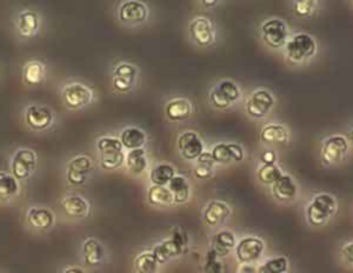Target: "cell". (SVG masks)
<instances>
[{"label":"cell","instance_id":"6da1fadb","mask_svg":"<svg viewBox=\"0 0 353 273\" xmlns=\"http://www.w3.org/2000/svg\"><path fill=\"white\" fill-rule=\"evenodd\" d=\"M188 244H189L188 233L182 228L175 226L171 230V237L157 243L152 248V252L157 259L159 265H164L170 259L179 256L182 252H185L188 248Z\"/></svg>","mask_w":353,"mask_h":273},{"label":"cell","instance_id":"7a4b0ae2","mask_svg":"<svg viewBox=\"0 0 353 273\" xmlns=\"http://www.w3.org/2000/svg\"><path fill=\"white\" fill-rule=\"evenodd\" d=\"M317 51V44L313 36L299 32L287 39L284 44V55L291 63H302L312 58Z\"/></svg>","mask_w":353,"mask_h":273},{"label":"cell","instance_id":"3957f363","mask_svg":"<svg viewBox=\"0 0 353 273\" xmlns=\"http://www.w3.org/2000/svg\"><path fill=\"white\" fill-rule=\"evenodd\" d=\"M338 203L330 193H319L306 207V219L312 226H324L336 212Z\"/></svg>","mask_w":353,"mask_h":273},{"label":"cell","instance_id":"277c9868","mask_svg":"<svg viewBox=\"0 0 353 273\" xmlns=\"http://www.w3.org/2000/svg\"><path fill=\"white\" fill-rule=\"evenodd\" d=\"M261 39L268 47L273 50L284 47L288 39V26L285 21L279 17H270L265 19L261 23Z\"/></svg>","mask_w":353,"mask_h":273},{"label":"cell","instance_id":"5b68a950","mask_svg":"<svg viewBox=\"0 0 353 273\" xmlns=\"http://www.w3.org/2000/svg\"><path fill=\"white\" fill-rule=\"evenodd\" d=\"M241 97L240 87L233 80H221L210 91V102L216 109H228L233 106Z\"/></svg>","mask_w":353,"mask_h":273},{"label":"cell","instance_id":"8992f818","mask_svg":"<svg viewBox=\"0 0 353 273\" xmlns=\"http://www.w3.org/2000/svg\"><path fill=\"white\" fill-rule=\"evenodd\" d=\"M265 251V243L255 236H245L234 245V254L240 263H255Z\"/></svg>","mask_w":353,"mask_h":273},{"label":"cell","instance_id":"52a82bcc","mask_svg":"<svg viewBox=\"0 0 353 273\" xmlns=\"http://www.w3.org/2000/svg\"><path fill=\"white\" fill-rule=\"evenodd\" d=\"M349 143L347 139L343 135H331L327 139H324L321 145V161L325 165H334L343 160V157L347 154Z\"/></svg>","mask_w":353,"mask_h":273},{"label":"cell","instance_id":"ba28073f","mask_svg":"<svg viewBox=\"0 0 353 273\" xmlns=\"http://www.w3.org/2000/svg\"><path fill=\"white\" fill-rule=\"evenodd\" d=\"M189 36L200 47H210L215 43V29L210 18L199 15L189 22Z\"/></svg>","mask_w":353,"mask_h":273},{"label":"cell","instance_id":"9c48e42d","mask_svg":"<svg viewBox=\"0 0 353 273\" xmlns=\"http://www.w3.org/2000/svg\"><path fill=\"white\" fill-rule=\"evenodd\" d=\"M117 17L124 25H141L148 19L149 8L141 0H124L119 4Z\"/></svg>","mask_w":353,"mask_h":273},{"label":"cell","instance_id":"30bf717a","mask_svg":"<svg viewBox=\"0 0 353 273\" xmlns=\"http://www.w3.org/2000/svg\"><path fill=\"white\" fill-rule=\"evenodd\" d=\"M273 105V94L265 88H261L254 91L245 101V112L252 119H262L270 112Z\"/></svg>","mask_w":353,"mask_h":273},{"label":"cell","instance_id":"8fae6325","mask_svg":"<svg viewBox=\"0 0 353 273\" xmlns=\"http://www.w3.org/2000/svg\"><path fill=\"white\" fill-rule=\"evenodd\" d=\"M63 103L69 109H83L92 101V91L83 83H70L62 90Z\"/></svg>","mask_w":353,"mask_h":273},{"label":"cell","instance_id":"7c38bea8","mask_svg":"<svg viewBox=\"0 0 353 273\" xmlns=\"http://www.w3.org/2000/svg\"><path fill=\"white\" fill-rule=\"evenodd\" d=\"M37 157L30 149H18L11 159V174L19 179H28L36 170Z\"/></svg>","mask_w":353,"mask_h":273},{"label":"cell","instance_id":"4fadbf2b","mask_svg":"<svg viewBox=\"0 0 353 273\" xmlns=\"http://www.w3.org/2000/svg\"><path fill=\"white\" fill-rule=\"evenodd\" d=\"M178 150L188 161H194L204 152V142L194 131H185L178 136Z\"/></svg>","mask_w":353,"mask_h":273},{"label":"cell","instance_id":"5bb4252c","mask_svg":"<svg viewBox=\"0 0 353 273\" xmlns=\"http://www.w3.org/2000/svg\"><path fill=\"white\" fill-rule=\"evenodd\" d=\"M137 76H138V70L132 63H128V62L119 63L113 70V77H112L113 88L120 92L130 91L135 84Z\"/></svg>","mask_w":353,"mask_h":273},{"label":"cell","instance_id":"9a60e30c","mask_svg":"<svg viewBox=\"0 0 353 273\" xmlns=\"http://www.w3.org/2000/svg\"><path fill=\"white\" fill-rule=\"evenodd\" d=\"M215 163L218 164H232L239 163L244 159V149L239 143H225L219 142L210 150Z\"/></svg>","mask_w":353,"mask_h":273},{"label":"cell","instance_id":"2e32d148","mask_svg":"<svg viewBox=\"0 0 353 273\" xmlns=\"http://www.w3.org/2000/svg\"><path fill=\"white\" fill-rule=\"evenodd\" d=\"M25 120L30 128L36 131H41L48 128L52 124L54 116L47 106L29 105L25 112Z\"/></svg>","mask_w":353,"mask_h":273},{"label":"cell","instance_id":"e0dca14e","mask_svg":"<svg viewBox=\"0 0 353 273\" xmlns=\"http://www.w3.org/2000/svg\"><path fill=\"white\" fill-rule=\"evenodd\" d=\"M270 190H272V196L276 200L285 203V201H291L296 197L298 185L291 175L281 174V176L270 185Z\"/></svg>","mask_w":353,"mask_h":273},{"label":"cell","instance_id":"ac0fdd59","mask_svg":"<svg viewBox=\"0 0 353 273\" xmlns=\"http://www.w3.org/2000/svg\"><path fill=\"white\" fill-rule=\"evenodd\" d=\"M229 215H230L229 204H226L225 201H221V200L210 201L203 211V219L210 226L221 225L223 221H226V218Z\"/></svg>","mask_w":353,"mask_h":273},{"label":"cell","instance_id":"d6986e66","mask_svg":"<svg viewBox=\"0 0 353 273\" xmlns=\"http://www.w3.org/2000/svg\"><path fill=\"white\" fill-rule=\"evenodd\" d=\"M40 26V18L36 11L33 10H23L18 14L17 19V29L18 34L23 39H29L34 36Z\"/></svg>","mask_w":353,"mask_h":273},{"label":"cell","instance_id":"ffe728a7","mask_svg":"<svg viewBox=\"0 0 353 273\" xmlns=\"http://www.w3.org/2000/svg\"><path fill=\"white\" fill-rule=\"evenodd\" d=\"M193 112V106L189 99L178 97L172 98L165 105V116L171 121H183L190 117Z\"/></svg>","mask_w":353,"mask_h":273},{"label":"cell","instance_id":"44dd1931","mask_svg":"<svg viewBox=\"0 0 353 273\" xmlns=\"http://www.w3.org/2000/svg\"><path fill=\"white\" fill-rule=\"evenodd\" d=\"M63 212L70 218H84L90 212V204L85 199L77 194L66 196L61 201Z\"/></svg>","mask_w":353,"mask_h":273},{"label":"cell","instance_id":"7402d4cb","mask_svg":"<svg viewBox=\"0 0 353 273\" xmlns=\"http://www.w3.org/2000/svg\"><path fill=\"white\" fill-rule=\"evenodd\" d=\"M28 223L33 228V229H39V230H47L54 225V214L46 208V207H33L28 211L26 215Z\"/></svg>","mask_w":353,"mask_h":273},{"label":"cell","instance_id":"603a6c76","mask_svg":"<svg viewBox=\"0 0 353 273\" xmlns=\"http://www.w3.org/2000/svg\"><path fill=\"white\" fill-rule=\"evenodd\" d=\"M236 237L230 230H219L212 236L211 240V250L218 255V256H226L232 250H234L236 245Z\"/></svg>","mask_w":353,"mask_h":273},{"label":"cell","instance_id":"cb8c5ba5","mask_svg":"<svg viewBox=\"0 0 353 273\" xmlns=\"http://www.w3.org/2000/svg\"><path fill=\"white\" fill-rule=\"evenodd\" d=\"M167 186L172 193L175 204H183L189 200V197H190V185H189L188 179L183 175H176L175 174L170 179Z\"/></svg>","mask_w":353,"mask_h":273},{"label":"cell","instance_id":"d4e9b609","mask_svg":"<svg viewBox=\"0 0 353 273\" xmlns=\"http://www.w3.org/2000/svg\"><path fill=\"white\" fill-rule=\"evenodd\" d=\"M261 141L263 143H287L288 141V131L283 124H277V123H270L266 124L262 130H261Z\"/></svg>","mask_w":353,"mask_h":273},{"label":"cell","instance_id":"484cf974","mask_svg":"<svg viewBox=\"0 0 353 273\" xmlns=\"http://www.w3.org/2000/svg\"><path fill=\"white\" fill-rule=\"evenodd\" d=\"M22 76L28 85H39L46 79V65L40 61H29L22 69Z\"/></svg>","mask_w":353,"mask_h":273},{"label":"cell","instance_id":"4316f807","mask_svg":"<svg viewBox=\"0 0 353 273\" xmlns=\"http://www.w3.org/2000/svg\"><path fill=\"white\" fill-rule=\"evenodd\" d=\"M124 164L127 165L131 174H135V175L142 174L148 167V157L143 146L137 149H130L128 153L125 154Z\"/></svg>","mask_w":353,"mask_h":273},{"label":"cell","instance_id":"83f0119b","mask_svg":"<svg viewBox=\"0 0 353 273\" xmlns=\"http://www.w3.org/2000/svg\"><path fill=\"white\" fill-rule=\"evenodd\" d=\"M148 201L154 207H168L174 204V197L168 186L152 185L148 189Z\"/></svg>","mask_w":353,"mask_h":273},{"label":"cell","instance_id":"f1b7e54d","mask_svg":"<svg viewBox=\"0 0 353 273\" xmlns=\"http://www.w3.org/2000/svg\"><path fill=\"white\" fill-rule=\"evenodd\" d=\"M84 262L90 266L99 265L105 256V250L102 244L95 239H87L83 244Z\"/></svg>","mask_w":353,"mask_h":273},{"label":"cell","instance_id":"f546056e","mask_svg":"<svg viewBox=\"0 0 353 273\" xmlns=\"http://www.w3.org/2000/svg\"><path fill=\"white\" fill-rule=\"evenodd\" d=\"M120 141L124 149L142 148L146 142V134L138 127H127L120 134Z\"/></svg>","mask_w":353,"mask_h":273},{"label":"cell","instance_id":"4dcf8cb0","mask_svg":"<svg viewBox=\"0 0 353 273\" xmlns=\"http://www.w3.org/2000/svg\"><path fill=\"white\" fill-rule=\"evenodd\" d=\"M194 167H193V174L199 179H207L212 176L214 174V165L215 160L211 154V152H201V154L194 160Z\"/></svg>","mask_w":353,"mask_h":273},{"label":"cell","instance_id":"1f68e13d","mask_svg":"<svg viewBox=\"0 0 353 273\" xmlns=\"http://www.w3.org/2000/svg\"><path fill=\"white\" fill-rule=\"evenodd\" d=\"M175 175V168L168 163H160L150 170L149 179L152 185H167Z\"/></svg>","mask_w":353,"mask_h":273},{"label":"cell","instance_id":"d6a6232c","mask_svg":"<svg viewBox=\"0 0 353 273\" xmlns=\"http://www.w3.org/2000/svg\"><path fill=\"white\" fill-rule=\"evenodd\" d=\"M18 190H19L18 179L10 172L0 171V199L8 200L17 196Z\"/></svg>","mask_w":353,"mask_h":273},{"label":"cell","instance_id":"836d02e7","mask_svg":"<svg viewBox=\"0 0 353 273\" xmlns=\"http://www.w3.org/2000/svg\"><path fill=\"white\" fill-rule=\"evenodd\" d=\"M291 11L298 18H310L319 8L320 0H290Z\"/></svg>","mask_w":353,"mask_h":273},{"label":"cell","instance_id":"e575fe53","mask_svg":"<svg viewBox=\"0 0 353 273\" xmlns=\"http://www.w3.org/2000/svg\"><path fill=\"white\" fill-rule=\"evenodd\" d=\"M283 171L276 163L270 164H261L256 170V178L262 185H272L276 179L281 176Z\"/></svg>","mask_w":353,"mask_h":273},{"label":"cell","instance_id":"d590c367","mask_svg":"<svg viewBox=\"0 0 353 273\" xmlns=\"http://www.w3.org/2000/svg\"><path fill=\"white\" fill-rule=\"evenodd\" d=\"M134 266H135V270L139 273H153L157 270L159 262L154 258L152 251H143L135 258Z\"/></svg>","mask_w":353,"mask_h":273},{"label":"cell","instance_id":"8d00e7d4","mask_svg":"<svg viewBox=\"0 0 353 273\" xmlns=\"http://www.w3.org/2000/svg\"><path fill=\"white\" fill-rule=\"evenodd\" d=\"M288 270V259L283 255L266 259L259 267L261 273H284Z\"/></svg>","mask_w":353,"mask_h":273},{"label":"cell","instance_id":"74e56055","mask_svg":"<svg viewBox=\"0 0 353 273\" xmlns=\"http://www.w3.org/2000/svg\"><path fill=\"white\" fill-rule=\"evenodd\" d=\"M125 161V154L123 150L113 152V153H102L101 154V167L103 170L112 171L121 167Z\"/></svg>","mask_w":353,"mask_h":273},{"label":"cell","instance_id":"f35d334b","mask_svg":"<svg viewBox=\"0 0 353 273\" xmlns=\"http://www.w3.org/2000/svg\"><path fill=\"white\" fill-rule=\"evenodd\" d=\"M97 149L98 152L102 153H113V152H120L123 150V145L120 138H114V136H102L97 141Z\"/></svg>","mask_w":353,"mask_h":273},{"label":"cell","instance_id":"ab89813d","mask_svg":"<svg viewBox=\"0 0 353 273\" xmlns=\"http://www.w3.org/2000/svg\"><path fill=\"white\" fill-rule=\"evenodd\" d=\"M68 170L79 171L83 174H88L92 170V160L87 156H77L72 159L68 164Z\"/></svg>","mask_w":353,"mask_h":273},{"label":"cell","instance_id":"60d3db41","mask_svg":"<svg viewBox=\"0 0 353 273\" xmlns=\"http://www.w3.org/2000/svg\"><path fill=\"white\" fill-rule=\"evenodd\" d=\"M218 255L210 248L205 254V263H204V270L205 272H221L223 267L218 262Z\"/></svg>","mask_w":353,"mask_h":273},{"label":"cell","instance_id":"b9f144b4","mask_svg":"<svg viewBox=\"0 0 353 273\" xmlns=\"http://www.w3.org/2000/svg\"><path fill=\"white\" fill-rule=\"evenodd\" d=\"M66 179L70 185H83L87 181V174L79 172V171H73V170H68L66 172Z\"/></svg>","mask_w":353,"mask_h":273},{"label":"cell","instance_id":"7bdbcfd3","mask_svg":"<svg viewBox=\"0 0 353 273\" xmlns=\"http://www.w3.org/2000/svg\"><path fill=\"white\" fill-rule=\"evenodd\" d=\"M259 160L262 164H270V163H276L277 160V156H276V152L272 150V149H266L263 150L261 154H259Z\"/></svg>","mask_w":353,"mask_h":273},{"label":"cell","instance_id":"ee69618b","mask_svg":"<svg viewBox=\"0 0 353 273\" xmlns=\"http://www.w3.org/2000/svg\"><path fill=\"white\" fill-rule=\"evenodd\" d=\"M342 258L345 259V262H347L349 265H353V241L345 244L341 250Z\"/></svg>","mask_w":353,"mask_h":273},{"label":"cell","instance_id":"f6af8a7d","mask_svg":"<svg viewBox=\"0 0 353 273\" xmlns=\"http://www.w3.org/2000/svg\"><path fill=\"white\" fill-rule=\"evenodd\" d=\"M222 0H197V3L205 8V10H211V8H215Z\"/></svg>","mask_w":353,"mask_h":273},{"label":"cell","instance_id":"bcb514c9","mask_svg":"<svg viewBox=\"0 0 353 273\" xmlns=\"http://www.w3.org/2000/svg\"><path fill=\"white\" fill-rule=\"evenodd\" d=\"M239 272H243V273H252V272H256L258 267L254 266V263H241V266L237 269Z\"/></svg>","mask_w":353,"mask_h":273},{"label":"cell","instance_id":"7dc6e473","mask_svg":"<svg viewBox=\"0 0 353 273\" xmlns=\"http://www.w3.org/2000/svg\"><path fill=\"white\" fill-rule=\"evenodd\" d=\"M63 272H66V273H69V272H74V273H83V269H81V267H68V269H65Z\"/></svg>","mask_w":353,"mask_h":273},{"label":"cell","instance_id":"c3c4849f","mask_svg":"<svg viewBox=\"0 0 353 273\" xmlns=\"http://www.w3.org/2000/svg\"><path fill=\"white\" fill-rule=\"evenodd\" d=\"M349 141L353 142V128L349 131Z\"/></svg>","mask_w":353,"mask_h":273},{"label":"cell","instance_id":"681fc988","mask_svg":"<svg viewBox=\"0 0 353 273\" xmlns=\"http://www.w3.org/2000/svg\"><path fill=\"white\" fill-rule=\"evenodd\" d=\"M352 3H353V0H352Z\"/></svg>","mask_w":353,"mask_h":273}]
</instances>
